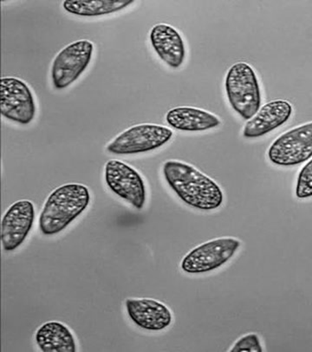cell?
Wrapping results in <instances>:
<instances>
[{"label": "cell", "mask_w": 312, "mask_h": 352, "mask_svg": "<svg viewBox=\"0 0 312 352\" xmlns=\"http://www.w3.org/2000/svg\"><path fill=\"white\" fill-rule=\"evenodd\" d=\"M162 174L169 188L188 207L212 211L223 204L224 195L220 186L194 166L169 160L164 162Z\"/></svg>", "instance_id": "cell-1"}, {"label": "cell", "mask_w": 312, "mask_h": 352, "mask_svg": "<svg viewBox=\"0 0 312 352\" xmlns=\"http://www.w3.org/2000/svg\"><path fill=\"white\" fill-rule=\"evenodd\" d=\"M91 200V192L85 185L68 184L56 188L39 215V231L45 236L60 234L87 209Z\"/></svg>", "instance_id": "cell-2"}, {"label": "cell", "mask_w": 312, "mask_h": 352, "mask_svg": "<svg viewBox=\"0 0 312 352\" xmlns=\"http://www.w3.org/2000/svg\"><path fill=\"white\" fill-rule=\"evenodd\" d=\"M229 104L244 120H250L261 107L262 96L256 72L247 63H236L225 80Z\"/></svg>", "instance_id": "cell-3"}, {"label": "cell", "mask_w": 312, "mask_h": 352, "mask_svg": "<svg viewBox=\"0 0 312 352\" xmlns=\"http://www.w3.org/2000/svg\"><path fill=\"white\" fill-rule=\"evenodd\" d=\"M174 133L171 129L157 124L133 126L112 142L106 149L115 155H135L156 151L171 140Z\"/></svg>", "instance_id": "cell-4"}, {"label": "cell", "mask_w": 312, "mask_h": 352, "mask_svg": "<svg viewBox=\"0 0 312 352\" xmlns=\"http://www.w3.org/2000/svg\"><path fill=\"white\" fill-rule=\"evenodd\" d=\"M241 242L224 237L205 242L192 249L181 261V270L188 274H204L223 267L237 254Z\"/></svg>", "instance_id": "cell-5"}, {"label": "cell", "mask_w": 312, "mask_h": 352, "mask_svg": "<svg viewBox=\"0 0 312 352\" xmlns=\"http://www.w3.org/2000/svg\"><path fill=\"white\" fill-rule=\"evenodd\" d=\"M93 53L94 45L87 39L73 42L61 50L52 65L53 87L60 91L74 84L91 64Z\"/></svg>", "instance_id": "cell-6"}, {"label": "cell", "mask_w": 312, "mask_h": 352, "mask_svg": "<svg viewBox=\"0 0 312 352\" xmlns=\"http://www.w3.org/2000/svg\"><path fill=\"white\" fill-rule=\"evenodd\" d=\"M267 156L272 164L293 167L312 158V122L282 134L272 142Z\"/></svg>", "instance_id": "cell-7"}, {"label": "cell", "mask_w": 312, "mask_h": 352, "mask_svg": "<svg viewBox=\"0 0 312 352\" xmlns=\"http://www.w3.org/2000/svg\"><path fill=\"white\" fill-rule=\"evenodd\" d=\"M1 115L15 124L27 125L34 120L36 105L34 95L25 82L16 78H3L0 81Z\"/></svg>", "instance_id": "cell-8"}, {"label": "cell", "mask_w": 312, "mask_h": 352, "mask_svg": "<svg viewBox=\"0 0 312 352\" xmlns=\"http://www.w3.org/2000/svg\"><path fill=\"white\" fill-rule=\"evenodd\" d=\"M104 179L109 190L142 210L147 201V188L140 173L125 162L111 160L105 164Z\"/></svg>", "instance_id": "cell-9"}, {"label": "cell", "mask_w": 312, "mask_h": 352, "mask_svg": "<svg viewBox=\"0 0 312 352\" xmlns=\"http://www.w3.org/2000/svg\"><path fill=\"white\" fill-rule=\"evenodd\" d=\"M35 217L34 204L28 200L16 201L6 210L1 221V242L5 252L15 251L24 243Z\"/></svg>", "instance_id": "cell-10"}, {"label": "cell", "mask_w": 312, "mask_h": 352, "mask_svg": "<svg viewBox=\"0 0 312 352\" xmlns=\"http://www.w3.org/2000/svg\"><path fill=\"white\" fill-rule=\"evenodd\" d=\"M128 316L136 327L148 331H161L170 327V309L153 298H128L125 301Z\"/></svg>", "instance_id": "cell-11"}, {"label": "cell", "mask_w": 312, "mask_h": 352, "mask_svg": "<svg viewBox=\"0 0 312 352\" xmlns=\"http://www.w3.org/2000/svg\"><path fill=\"white\" fill-rule=\"evenodd\" d=\"M293 108L290 102L274 100L267 102L247 122L243 129V136L247 139L262 138L287 124L291 118Z\"/></svg>", "instance_id": "cell-12"}, {"label": "cell", "mask_w": 312, "mask_h": 352, "mask_svg": "<svg viewBox=\"0 0 312 352\" xmlns=\"http://www.w3.org/2000/svg\"><path fill=\"white\" fill-rule=\"evenodd\" d=\"M149 39L156 54L172 69L180 68L185 61L186 47L181 33L172 26L158 24L151 29Z\"/></svg>", "instance_id": "cell-13"}, {"label": "cell", "mask_w": 312, "mask_h": 352, "mask_svg": "<svg viewBox=\"0 0 312 352\" xmlns=\"http://www.w3.org/2000/svg\"><path fill=\"white\" fill-rule=\"evenodd\" d=\"M166 121L171 128L185 132L207 131L219 127L221 124L220 118L212 113L186 106L168 111Z\"/></svg>", "instance_id": "cell-14"}, {"label": "cell", "mask_w": 312, "mask_h": 352, "mask_svg": "<svg viewBox=\"0 0 312 352\" xmlns=\"http://www.w3.org/2000/svg\"><path fill=\"white\" fill-rule=\"evenodd\" d=\"M35 340L43 352H76V341L72 331L58 321L42 324L35 334Z\"/></svg>", "instance_id": "cell-15"}, {"label": "cell", "mask_w": 312, "mask_h": 352, "mask_svg": "<svg viewBox=\"0 0 312 352\" xmlns=\"http://www.w3.org/2000/svg\"><path fill=\"white\" fill-rule=\"evenodd\" d=\"M134 0H66L65 11L79 16H101L122 11Z\"/></svg>", "instance_id": "cell-16"}, {"label": "cell", "mask_w": 312, "mask_h": 352, "mask_svg": "<svg viewBox=\"0 0 312 352\" xmlns=\"http://www.w3.org/2000/svg\"><path fill=\"white\" fill-rule=\"evenodd\" d=\"M295 192L298 199L312 197V158L302 168L298 174Z\"/></svg>", "instance_id": "cell-17"}, {"label": "cell", "mask_w": 312, "mask_h": 352, "mask_svg": "<svg viewBox=\"0 0 312 352\" xmlns=\"http://www.w3.org/2000/svg\"><path fill=\"white\" fill-rule=\"evenodd\" d=\"M263 351L260 338L255 333L247 334L241 338L230 350L231 352H262Z\"/></svg>", "instance_id": "cell-18"}]
</instances>
